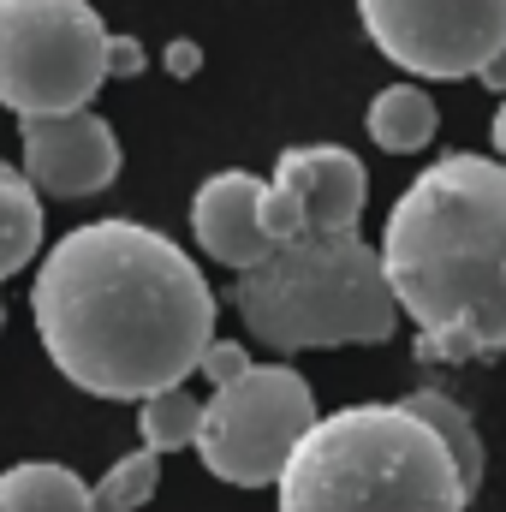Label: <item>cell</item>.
<instances>
[{"instance_id":"52a82bcc","label":"cell","mask_w":506,"mask_h":512,"mask_svg":"<svg viewBox=\"0 0 506 512\" xmlns=\"http://www.w3.org/2000/svg\"><path fill=\"white\" fill-rule=\"evenodd\" d=\"M364 36L411 78H477L506 54V0H358Z\"/></svg>"},{"instance_id":"8992f818","label":"cell","mask_w":506,"mask_h":512,"mask_svg":"<svg viewBox=\"0 0 506 512\" xmlns=\"http://www.w3.org/2000/svg\"><path fill=\"white\" fill-rule=\"evenodd\" d=\"M310 423H316L310 382L286 364H251L245 376L221 382L203 399L197 453H203L209 477H221L233 489H262L280 477V465L310 435Z\"/></svg>"},{"instance_id":"ffe728a7","label":"cell","mask_w":506,"mask_h":512,"mask_svg":"<svg viewBox=\"0 0 506 512\" xmlns=\"http://www.w3.org/2000/svg\"><path fill=\"white\" fill-rule=\"evenodd\" d=\"M477 78H483L489 90H501V96H506V54H495V60H489V66H483Z\"/></svg>"},{"instance_id":"d6986e66","label":"cell","mask_w":506,"mask_h":512,"mask_svg":"<svg viewBox=\"0 0 506 512\" xmlns=\"http://www.w3.org/2000/svg\"><path fill=\"white\" fill-rule=\"evenodd\" d=\"M167 72H173V78H197V72H203V48L185 42V36L167 42Z\"/></svg>"},{"instance_id":"7c38bea8","label":"cell","mask_w":506,"mask_h":512,"mask_svg":"<svg viewBox=\"0 0 506 512\" xmlns=\"http://www.w3.org/2000/svg\"><path fill=\"white\" fill-rule=\"evenodd\" d=\"M435 126H441V108H435L429 90H417V84H387L376 102H370V114H364V131L376 137L387 155H417V149H429V143H435Z\"/></svg>"},{"instance_id":"7a4b0ae2","label":"cell","mask_w":506,"mask_h":512,"mask_svg":"<svg viewBox=\"0 0 506 512\" xmlns=\"http://www.w3.org/2000/svg\"><path fill=\"white\" fill-rule=\"evenodd\" d=\"M381 268L417 358L465 364L506 352V161L453 149L393 203Z\"/></svg>"},{"instance_id":"3957f363","label":"cell","mask_w":506,"mask_h":512,"mask_svg":"<svg viewBox=\"0 0 506 512\" xmlns=\"http://www.w3.org/2000/svg\"><path fill=\"white\" fill-rule=\"evenodd\" d=\"M280 512H465V483L441 429L405 399L316 417L280 465Z\"/></svg>"},{"instance_id":"44dd1931","label":"cell","mask_w":506,"mask_h":512,"mask_svg":"<svg viewBox=\"0 0 506 512\" xmlns=\"http://www.w3.org/2000/svg\"><path fill=\"white\" fill-rule=\"evenodd\" d=\"M495 149L506 155V96H501V108H495Z\"/></svg>"},{"instance_id":"6da1fadb","label":"cell","mask_w":506,"mask_h":512,"mask_svg":"<svg viewBox=\"0 0 506 512\" xmlns=\"http://www.w3.org/2000/svg\"><path fill=\"white\" fill-rule=\"evenodd\" d=\"M48 364L96 399H149L191 382L215 340V292L167 233L137 221L72 227L30 280Z\"/></svg>"},{"instance_id":"277c9868","label":"cell","mask_w":506,"mask_h":512,"mask_svg":"<svg viewBox=\"0 0 506 512\" xmlns=\"http://www.w3.org/2000/svg\"><path fill=\"white\" fill-rule=\"evenodd\" d=\"M233 304L268 352L381 346L399 322L381 251L358 233L280 239L262 262L239 268Z\"/></svg>"},{"instance_id":"4fadbf2b","label":"cell","mask_w":506,"mask_h":512,"mask_svg":"<svg viewBox=\"0 0 506 512\" xmlns=\"http://www.w3.org/2000/svg\"><path fill=\"white\" fill-rule=\"evenodd\" d=\"M36 251H42V191L0 161V280L30 268Z\"/></svg>"},{"instance_id":"30bf717a","label":"cell","mask_w":506,"mask_h":512,"mask_svg":"<svg viewBox=\"0 0 506 512\" xmlns=\"http://www.w3.org/2000/svg\"><path fill=\"white\" fill-rule=\"evenodd\" d=\"M262 203H268V179H256V173H239L233 167V173L203 179L197 197H191V233H197L203 256H215L227 268L262 262V256L274 251V233L262 221Z\"/></svg>"},{"instance_id":"9c48e42d","label":"cell","mask_w":506,"mask_h":512,"mask_svg":"<svg viewBox=\"0 0 506 512\" xmlns=\"http://www.w3.org/2000/svg\"><path fill=\"white\" fill-rule=\"evenodd\" d=\"M24 137V179L48 197H96L120 179V137L102 114H54V120H18Z\"/></svg>"},{"instance_id":"7402d4cb","label":"cell","mask_w":506,"mask_h":512,"mask_svg":"<svg viewBox=\"0 0 506 512\" xmlns=\"http://www.w3.org/2000/svg\"><path fill=\"white\" fill-rule=\"evenodd\" d=\"M0 328H6V304H0Z\"/></svg>"},{"instance_id":"5bb4252c","label":"cell","mask_w":506,"mask_h":512,"mask_svg":"<svg viewBox=\"0 0 506 512\" xmlns=\"http://www.w3.org/2000/svg\"><path fill=\"white\" fill-rule=\"evenodd\" d=\"M137 429H143V447H155V453L197 447V429H203V399H191V393H185V382H179V387H161V393H149V399H143Z\"/></svg>"},{"instance_id":"2e32d148","label":"cell","mask_w":506,"mask_h":512,"mask_svg":"<svg viewBox=\"0 0 506 512\" xmlns=\"http://www.w3.org/2000/svg\"><path fill=\"white\" fill-rule=\"evenodd\" d=\"M155 489H161V453L137 447L96 483V512H137L155 501Z\"/></svg>"},{"instance_id":"ac0fdd59","label":"cell","mask_w":506,"mask_h":512,"mask_svg":"<svg viewBox=\"0 0 506 512\" xmlns=\"http://www.w3.org/2000/svg\"><path fill=\"white\" fill-rule=\"evenodd\" d=\"M143 66H149V54L137 36H108V78H137Z\"/></svg>"},{"instance_id":"8fae6325","label":"cell","mask_w":506,"mask_h":512,"mask_svg":"<svg viewBox=\"0 0 506 512\" xmlns=\"http://www.w3.org/2000/svg\"><path fill=\"white\" fill-rule=\"evenodd\" d=\"M0 512H96V489L48 459L0 471Z\"/></svg>"},{"instance_id":"e0dca14e","label":"cell","mask_w":506,"mask_h":512,"mask_svg":"<svg viewBox=\"0 0 506 512\" xmlns=\"http://www.w3.org/2000/svg\"><path fill=\"white\" fill-rule=\"evenodd\" d=\"M197 370L221 387V382H233V376H245V370H251V358H245V346H239V340H209V346H203V358H197Z\"/></svg>"},{"instance_id":"9a60e30c","label":"cell","mask_w":506,"mask_h":512,"mask_svg":"<svg viewBox=\"0 0 506 512\" xmlns=\"http://www.w3.org/2000/svg\"><path fill=\"white\" fill-rule=\"evenodd\" d=\"M405 405H411V411H423V417L441 429V441L453 447V459H459L465 483H471V489H483V441H477V423H471V411H465L459 399L435 393V387H423V393H405Z\"/></svg>"},{"instance_id":"5b68a950","label":"cell","mask_w":506,"mask_h":512,"mask_svg":"<svg viewBox=\"0 0 506 512\" xmlns=\"http://www.w3.org/2000/svg\"><path fill=\"white\" fill-rule=\"evenodd\" d=\"M108 84V24L90 0H0V108L54 120Z\"/></svg>"},{"instance_id":"ba28073f","label":"cell","mask_w":506,"mask_h":512,"mask_svg":"<svg viewBox=\"0 0 506 512\" xmlns=\"http://www.w3.org/2000/svg\"><path fill=\"white\" fill-rule=\"evenodd\" d=\"M370 197V173L340 143H298L268 173L262 221L280 239H322V233H358Z\"/></svg>"}]
</instances>
